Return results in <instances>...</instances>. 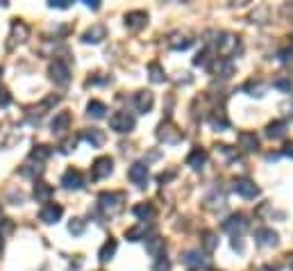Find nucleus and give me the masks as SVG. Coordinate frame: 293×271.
<instances>
[{"label":"nucleus","instance_id":"nucleus-1","mask_svg":"<svg viewBox=\"0 0 293 271\" xmlns=\"http://www.w3.org/2000/svg\"><path fill=\"white\" fill-rule=\"evenodd\" d=\"M123 203H125V194L123 191H102L100 198H98V205L105 214L109 217H116L118 212H123Z\"/></svg>","mask_w":293,"mask_h":271},{"label":"nucleus","instance_id":"nucleus-2","mask_svg":"<svg viewBox=\"0 0 293 271\" xmlns=\"http://www.w3.org/2000/svg\"><path fill=\"white\" fill-rule=\"evenodd\" d=\"M109 128L118 135H125V132H132L134 130V119L130 116L128 112H114L109 116Z\"/></svg>","mask_w":293,"mask_h":271},{"label":"nucleus","instance_id":"nucleus-3","mask_svg":"<svg viewBox=\"0 0 293 271\" xmlns=\"http://www.w3.org/2000/svg\"><path fill=\"white\" fill-rule=\"evenodd\" d=\"M248 226H250V221H248V217H245L243 212H236V214H232L227 221H223V230H227V233L234 235V237L241 233H245Z\"/></svg>","mask_w":293,"mask_h":271},{"label":"nucleus","instance_id":"nucleus-4","mask_svg":"<svg viewBox=\"0 0 293 271\" xmlns=\"http://www.w3.org/2000/svg\"><path fill=\"white\" fill-rule=\"evenodd\" d=\"M157 137H159V141H164V144H180V141L184 139L182 130H177V125H173L171 121H164V123L159 125Z\"/></svg>","mask_w":293,"mask_h":271},{"label":"nucleus","instance_id":"nucleus-5","mask_svg":"<svg viewBox=\"0 0 293 271\" xmlns=\"http://www.w3.org/2000/svg\"><path fill=\"white\" fill-rule=\"evenodd\" d=\"M50 78H53L55 85H59V87H66L71 82V69L69 64H64L62 60H55L53 64H50Z\"/></svg>","mask_w":293,"mask_h":271},{"label":"nucleus","instance_id":"nucleus-6","mask_svg":"<svg viewBox=\"0 0 293 271\" xmlns=\"http://www.w3.org/2000/svg\"><path fill=\"white\" fill-rule=\"evenodd\" d=\"M112 171H114V160L102 155V158H98L96 162H93V167H91V178L102 180V178H107V176H112Z\"/></svg>","mask_w":293,"mask_h":271},{"label":"nucleus","instance_id":"nucleus-7","mask_svg":"<svg viewBox=\"0 0 293 271\" xmlns=\"http://www.w3.org/2000/svg\"><path fill=\"white\" fill-rule=\"evenodd\" d=\"M232 189L239 196H243V198H257V196H259V187H257L250 178H236L234 182H232Z\"/></svg>","mask_w":293,"mask_h":271},{"label":"nucleus","instance_id":"nucleus-8","mask_svg":"<svg viewBox=\"0 0 293 271\" xmlns=\"http://www.w3.org/2000/svg\"><path fill=\"white\" fill-rule=\"evenodd\" d=\"M132 105L139 114H148L155 105V96H152V91H137L132 98Z\"/></svg>","mask_w":293,"mask_h":271},{"label":"nucleus","instance_id":"nucleus-9","mask_svg":"<svg viewBox=\"0 0 293 271\" xmlns=\"http://www.w3.org/2000/svg\"><path fill=\"white\" fill-rule=\"evenodd\" d=\"M128 178L132 180L137 187H146V182H148V164L146 162H134L132 167H130V171H128Z\"/></svg>","mask_w":293,"mask_h":271},{"label":"nucleus","instance_id":"nucleus-10","mask_svg":"<svg viewBox=\"0 0 293 271\" xmlns=\"http://www.w3.org/2000/svg\"><path fill=\"white\" fill-rule=\"evenodd\" d=\"M27 34H30V27L25 25L23 21H14L11 23V34H9V44H7V48H14L16 44H23L27 39Z\"/></svg>","mask_w":293,"mask_h":271},{"label":"nucleus","instance_id":"nucleus-11","mask_svg":"<svg viewBox=\"0 0 293 271\" xmlns=\"http://www.w3.org/2000/svg\"><path fill=\"white\" fill-rule=\"evenodd\" d=\"M64 214V207L57 205V203H48V205H43V210L39 212V219L43 223H57Z\"/></svg>","mask_w":293,"mask_h":271},{"label":"nucleus","instance_id":"nucleus-12","mask_svg":"<svg viewBox=\"0 0 293 271\" xmlns=\"http://www.w3.org/2000/svg\"><path fill=\"white\" fill-rule=\"evenodd\" d=\"M62 184H64L66 189H82L84 187V176L77 171V169H69L62 178Z\"/></svg>","mask_w":293,"mask_h":271},{"label":"nucleus","instance_id":"nucleus-13","mask_svg":"<svg viewBox=\"0 0 293 271\" xmlns=\"http://www.w3.org/2000/svg\"><path fill=\"white\" fill-rule=\"evenodd\" d=\"M182 262L189 267V269H205L207 267V258H205L200 251H187L182 255Z\"/></svg>","mask_w":293,"mask_h":271},{"label":"nucleus","instance_id":"nucleus-14","mask_svg":"<svg viewBox=\"0 0 293 271\" xmlns=\"http://www.w3.org/2000/svg\"><path fill=\"white\" fill-rule=\"evenodd\" d=\"M255 239L259 246H275L277 239H280V235L273 230V228H259L255 233Z\"/></svg>","mask_w":293,"mask_h":271},{"label":"nucleus","instance_id":"nucleus-15","mask_svg":"<svg viewBox=\"0 0 293 271\" xmlns=\"http://www.w3.org/2000/svg\"><path fill=\"white\" fill-rule=\"evenodd\" d=\"M105 37H107V27L102 25V23H96L93 27H89V30H86L82 39H84V44H100Z\"/></svg>","mask_w":293,"mask_h":271},{"label":"nucleus","instance_id":"nucleus-16","mask_svg":"<svg viewBox=\"0 0 293 271\" xmlns=\"http://www.w3.org/2000/svg\"><path fill=\"white\" fill-rule=\"evenodd\" d=\"M148 23V14L146 11H130V14H125V25L130 27V30H141V27Z\"/></svg>","mask_w":293,"mask_h":271},{"label":"nucleus","instance_id":"nucleus-17","mask_svg":"<svg viewBox=\"0 0 293 271\" xmlns=\"http://www.w3.org/2000/svg\"><path fill=\"white\" fill-rule=\"evenodd\" d=\"M239 146L248 153L259 151V137L255 132H239Z\"/></svg>","mask_w":293,"mask_h":271},{"label":"nucleus","instance_id":"nucleus-18","mask_svg":"<svg viewBox=\"0 0 293 271\" xmlns=\"http://www.w3.org/2000/svg\"><path fill=\"white\" fill-rule=\"evenodd\" d=\"M71 125V114L69 112H59L57 116L53 119V123H50V128H53V135H64L66 130H69Z\"/></svg>","mask_w":293,"mask_h":271},{"label":"nucleus","instance_id":"nucleus-19","mask_svg":"<svg viewBox=\"0 0 293 271\" xmlns=\"http://www.w3.org/2000/svg\"><path fill=\"white\" fill-rule=\"evenodd\" d=\"M205 162H207V153L203 151V148H193L191 153H189V158H187V164L193 169V171H200V169L205 167Z\"/></svg>","mask_w":293,"mask_h":271},{"label":"nucleus","instance_id":"nucleus-20","mask_svg":"<svg viewBox=\"0 0 293 271\" xmlns=\"http://www.w3.org/2000/svg\"><path fill=\"white\" fill-rule=\"evenodd\" d=\"M191 44H193V39H189L187 34H182V32H175L168 37V46H171L173 50H187Z\"/></svg>","mask_w":293,"mask_h":271},{"label":"nucleus","instance_id":"nucleus-21","mask_svg":"<svg viewBox=\"0 0 293 271\" xmlns=\"http://www.w3.org/2000/svg\"><path fill=\"white\" fill-rule=\"evenodd\" d=\"M164 239L157 237V235H152V237L146 239V249H148L150 255H155V258H159V255H164Z\"/></svg>","mask_w":293,"mask_h":271},{"label":"nucleus","instance_id":"nucleus-22","mask_svg":"<svg viewBox=\"0 0 293 271\" xmlns=\"http://www.w3.org/2000/svg\"><path fill=\"white\" fill-rule=\"evenodd\" d=\"M134 217H139L141 221H150V219L155 217V207L150 205V203H139V205H134Z\"/></svg>","mask_w":293,"mask_h":271},{"label":"nucleus","instance_id":"nucleus-23","mask_svg":"<svg viewBox=\"0 0 293 271\" xmlns=\"http://www.w3.org/2000/svg\"><path fill=\"white\" fill-rule=\"evenodd\" d=\"M82 137L89 141L91 146H102V144H105V135H102V130H98V128H86V130L82 132Z\"/></svg>","mask_w":293,"mask_h":271},{"label":"nucleus","instance_id":"nucleus-24","mask_svg":"<svg viewBox=\"0 0 293 271\" xmlns=\"http://www.w3.org/2000/svg\"><path fill=\"white\" fill-rule=\"evenodd\" d=\"M50 196H53V187L46 182H37L34 184V198H37L39 203H48Z\"/></svg>","mask_w":293,"mask_h":271},{"label":"nucleus","instance_id":"nucleus-25","mask_svg":"<svg viewBox=\"0 0 293 271\" xmlns=\"http://www.w3.org/2000/svg\"><path fill=\"white\" fill-rule=\"evenodd\" d=\"M118 244H116V239H107L105 244H102L100 253H98V258H100V262H109L114 258V253H116Z\"/></svg>","mask_w":293,"mask_h":271},{"label":"nucleus","instance_id":"nucleus-26","mask_svg":"<svg viewBox=\"0 0 293 271\" xmlns=\"http://www.w3.org/2000/svg\"><path fill=\"white\" fill-rule=\"evenodd\" d=\"M287 135V123L284 121H273V123H268L266 128V137H271V139H280V137Z\"/></svg>","mask_w":293,"mask_h":271},{"label":"nucleus","instance_id":"nucleus-27","mask_svg":"<svg viewBox=\"0 0 293 271\" xmlns=\"http://www.w3.org/2000/svg\"><path fill=\"white\" fill-rule=\"evenodd\" d=\"M86 114L93 116V119H102V116L107 114V105L100 103V100H91V103L86 105Z\"/></svg>","mask_w":293,"mask_h":271},{"label":"nucleus","instance_id":"nucleus-28","mask_svg":"<svg viewBox=\"0 0 293 271\" xmlns=\"http://www.w3.org/2000/svg\"><path fill=\"white\" fill-rule=\"evenodd\" d=\"M146 233H148L146 223H139V226H134V228H130V230H125V237H128L130 242H139V239H146Z\"/></svg>","mask_w":293,"mask_h":271},{"label":"nucleus","instance_id":"nucleus-29","mask_svg":"<svg viewBox=\"0 0 293 271\" xmlns=\"http://www.w3.org/2000/svg\"><path fill=\"white\" fill-rule=\"evenodd\" d=\"M209 123H212L214 130H220V132L229 128V121L225 119V114H223V112H220V114H214L212 119H209Z\"/></svg>","mask_w":293,"mask_h":271},{"label":"nucleus","instance_id":"nucleus-30","mask_svg":"<svg viewBox=\"0 0 293 271\" xmlns=\"http://www.w3.org/2000/svg\"><path fill=\"white\" fill-rule=\"evenodd\" d=\"M148 71H150V80L152 82H164L166 80V73H164L159 62H152V64L148 66Z\"/></svg>","mask_w":293,"mask_h":271},{"label":"nucleus","instance_id":"nucleus-31","mask_svg":"<svg viewBox=\"0 0 293 271\" xmlns=\"http://www.w3.org/2000/svg\"><path fill=\"white\" fill-rule=\"evenodd\" d=\"M50 153L53 151H50L48 146H34L32 153H30V160H37V164H39V162H43V160H48Z\"/></svg>","mask_w":293,"mask_h":271},{"label":"nucleus","instance_id":"nucleus-32","mask_svg":"<svg viewBox=\"0 0 293 271\" xmlns=\"http://www.w3.org/2000/svg\"><path fill=\"white\" fill-rule=\"evenodd\" d=\"M216 244H219V242H216V235L214 233H203V246H205V251H207V253H212L214 249H216Z\"/></svg>","mask_w":293,"mask_h":271},{"label":"nucleus","instance_id":"nucleus-33","mask_svg":"<svg viewBox=\"0 0 293 271\" xmlns=\"http://www.w3.org/2000/svg\"><path fill=\"white\" fill-rule=\"evenodd\" d=\"M243 89H245V91H252L250 96H264V89H266V85H264V82H248Z\"/></svg>","mask_w":293,"mask_h":271},{"label":"nucleus","instance_id":"nucleus-34","mask_svg":"<svg viewBox=\"0 0 293 271\" xmlns=\"http://www.w3.org/2000/svg\"><path fill=\"white\" fill-rule=\"evenodd\" d=\"M152 271H171V260L166 258V255H159L155 260V267H152Z\"/></svg>","mask_w":293,"mask_h":271},{"label":"nucleus","instance_id":"nucleus-35","mask_svg":"<svg viewBox=\"0 0 293 271\" xmlns=\"http://www.w3.org/2000/svg\"><path fill=\"white\" fill-rule=\"evenodd\" d=\"M69 230L73 235H82L84 233V221H82V219H73V221L69 223Z\"/></svg>","mask_w":293,"mask_h":271},{"label":"nucleus","instance_id":"nucleus-36","mask_svg":"<svg viewBox=\"0 0 293 271\" xmlns=\"http://www.w3.org/2000/svg\"><path fill=\"white\" fill-rule=\"evenodd\" d=\"M193 64H196V66H209V53H207V50L198 53L196 60H193Z\"/></svg>","mask_w":293,"mask_h":271},{"label":"nucleus","instance_id":"nucleus-37","mask_svg":"<svg viewBox=\"0 0 293 271\" xmlns=\"http://www.w3.org/2000/svg\"><path fill=\"white\" fill-rule=\"evenodd\" d=\"M275 87L277 89H284V91H291V80H275Z\"/></svg>","mask_w":293,"mask_h":271},{"label":"nucleus","instance_id":"nucleus-38","mask_svg":"<svg viewBox=\"0 0 293 271\" xmlns=\"http://www.w3.org/2000/svg\"><path fill=\"white\" fill-rule=\"evenodd\" d=\"M280 62H284V64L293 62V50H282V53H280Z\"/></svg>","mask_w":293,"mask_h":271},{"label":"nucleus","instance_id":"nucleus-39","mask_svg":"<svg viewBox=\"0 0 293 271\" xmlns=\"http://www.w3.org/2000/svg\"><path fill=\"white\" fill-rule=\"evenodd\" d=\"M9 93L5 91V89H0V107H5V105H9Z\"/></svg>","mask_w":293,"mask_h":271},{"label":"nucleus","instance_id":"nucleus-40","mask_svg":"<svg viewBox=\"0 0 293 271\" xmlns=\"http://www.w3.org/2000/svg\"><path fill=\"white\" fill-rule=\"evenodd\" d=\"M50 7H57V9H66V7H69V0H53V2H50Z\"/></svg>","mask_w":293,"mask_h":271},{"label":"nucleus","instance_id":"nucleus-41","mask_svg":"<svg viewBox=\"0 0 293 271\" xmlns=\"http://www.w3.org/2000/svg\"><path fill=\"white\" fill-rule=\"evenodd\" d=\"M284 155H289V158H293V141H287V144H284Z\"/></svg>","mask_w":293,"mask_h":271},{"label":"nucleus","instance_id":"nucleus-42","mask_svg":"<svg viewBox=\"0 0 293 271\" xmlns=\"http://www.w3.org/2000/svg\"><path fill=\"white\" fill-rule=\"evenodd\" d=\"M86 7H91V9H100V0H86Z\"/></svg>","mask_w":293,"mask_h":271},{"label":"nucleus","instance_id":"nucleus-43","mask_svg":"<svg viewBox=\"0 0 293 271\" xmlns=\"http://www.w3.org/2000/svg\"><path fill=\"white\" fill-rule=\"evenodd\" d=\"M232 249H234V251H239V253L243 251V244L239 242V237H234V242H232Z\"/></svg>","mask_w":293,"mask_h":271},{"label":"nucleus","instance_id":"nucleus-44","mask_svg":"<svg viewBox=\"0 0 293 271\" xmlns=\"http://www.w3.org/2000/svg\"><path fill=\"white\" fill-rule=\"evenodd\" d=\"M259 271H277V269H275V267H261Z\"/></svg>","mask_w":293,"mask_h":271},{"label":"nucleus","instance_id":"nucleus-45","mask_svg":"<svg viewBox=\"0 0 293 271\" xmlns=\"http://www.w3.org/2000/svg\"><path fill=\"white\" fill-rule=\"evenodd\" d=\"M289 269H291V271H293V260H291V262H289Z\"/></svg>","mask_w":293,"mask_h":271},{"label":"nucleus","instance_id":"nucleus-46","mask_svg":"<svg viewBox=\"0 0 293 271\" xmlns=\"http://www.w3.org/2000/svg\"><path fill=\"white\" fill-rule=\"evenodd\" d=\"M0 251H2V237H0Z\"/></svg>","mask_w":293,"mask_h":271}]
</instances>
